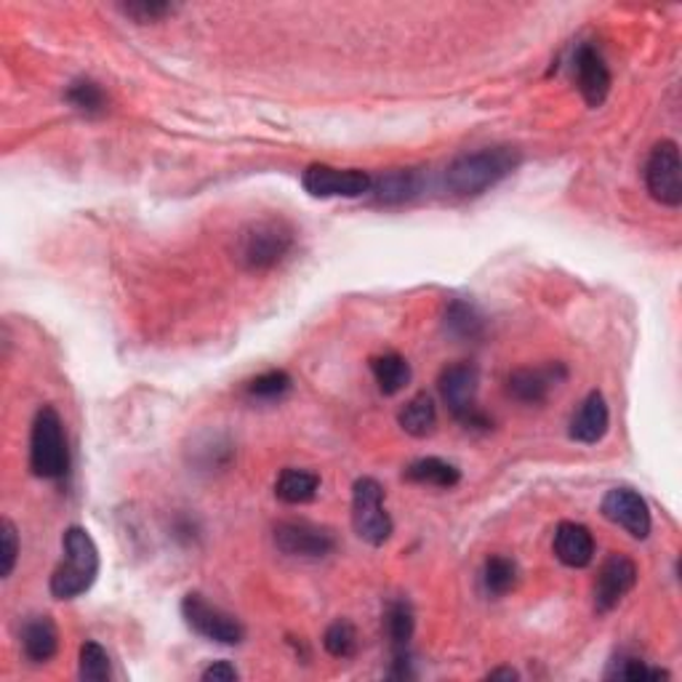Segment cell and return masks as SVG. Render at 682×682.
Instances as JSON below:
<instances>
[{"label":"cell","mask_w":682,"mask_h":682,"mask_svg":"<svg viewBox=\"0 0 682 682\" xmlns=\"http://www.w3.org/2000/svg\"><path fill=\"white\" fill-rule=\"evenodd\" d=\"M181 616H185L187 627L195 635L205 637V640L219 642V646H241L246 640V627L224 608L209 603L200 592L185 594L181 600Z\"/></svg>","instance_id":"cell-7"},{"label":"cell","mask_w":682,"mask_h":682,"mask_svg":"<svg viewBox=\"0 0 682 682\" xmlns=\"http://www.w3.org/2000/svg\"><path fill=\"white\" fill-rule=\"evenodd\" d=\"M568 377L566 366L555 362V366L544 368H517L506 379V392L510 398H515L517 403L525 405H541L549 398V392Z\"/></svg>","instance_id":"cell-14"},{"label":"cell","mask_w":682,"mask_h":682,"mask_svg":"<svg viewBox=\"0 0 682 682\" xmlns=\"http://www.w3.org/2000/svg\"><path fill=\"white\" fill-rule=\"evenodd\" d=\"M646 187L656 203L667 209L682 205V160L678 142L661 139L650 149L646 163Z\"/></svg>","instance_id":"cell-9"},{"label":"cell","mask_w":682,"mask_h":682,"mask_svg":"<svg viewBox=\"0 0 682 682\" xmlns=\"http://www.w3.org/2000/svg\"><path fill=\"white\" fill-rule=\"evenodd\" d=\"M413 631H416V613H413L411 603L405 597L392 600L384 611V635L395 653H400V650H409L411 640H413Z\"/></svg>","instance_id":"cell-24"},{"label":"cell","mask_w":682,"mask_h":682,"mask_svg":"<svg viewBox=\"0 0 682 682\" xmlns=\"http://www.w3.org/2000/svg\"><path fill=\"white\" fill-rule=\"evenodd\" d=\"M640 571L631 557L616 552L600 566L594 579V608L597 613H611L627 594L637 586Z\"/></svg>","instance_id":"cell-12"},{"label":"cell","mask_w":682,"mask_h":682,"mask_svg":"<svg viewBox=\"0 0 682 682\" xmlns=\"http://www.w3.org/2000/svg\"><path fill=\"white\" fill-rule=\"evenodd\" d=\"M30 469L41 480H62L70 472L65 424L52 405H43L35 413L33 429H30Z\"/></svg>","instance_id":"cell-4"},{"label":"cell","mask_w":682,"mask_h":682,"mask_svg":"<svg viewBox=\"0 0 682 682\" xmlns=\"http://www.w3.org/2000/svg\"><path fill=\"white\" fill-rule=\"evenodd\" d=\"M608 427H611L608 403H605L603 392L594 390L584 398L579 411L573 413L568 435H571V440L581 443V446H594V443H600L605 435H608Z\"/></svg>","instance_id":"cell-15"},{"label":"cell","mask_w":682,"mask_h":682,"mask_svg":"<svg viewBox=\"0 0 682 682\" xmlns=\"http://www.w3.org/2000/svg\"><path fill=\"white\" fill-rule=\"evenodd\" d=\"M488 680H521V674L515 672V669H510V667H499V669H491V672L485 674Z\"/></svg>","instance_id":"cell-34"},{"label":"cell","mask_w":682,"mask_h":682,"mask_svg":"<svg viewBox=\"0 0 682 682\" xmlns=\"http://www.w3.org/2000/svg\"><path fill=\"white\" fill-rule=\"evenodd\" d=\"M323 648L334 659H353L358 653V629H355V624L347 622V618L331 624L323 635Z\"/></svg>","instance_id":"cell-26"},{"label":"cell","mask_w":682,"mask_h":682,"mask_svg":"<svg viewBox=\"0 0 682 682\" xmlns=\"http://www.w3.org/2000/svg\"><path fill=\"white\" fill-rule=\"evenodd\" d=\"M22 650L33 664H48L59 650V629L52 616H33L22 627Z\"/></svg>","instance_id":"cell-17"},{"label":"cell","mask_w":682,"mask_h":682,"mask_svg":"<svg viewBox=\"0 0 682 682\" xmlns=\"http://www.w3.org/2000/svg\"><path fill=\"white\" fill-rule=\"evenodd\" d=\"M603 517L618 528H624L631 539L642 541L650 536L653 521H650V506L635 488H611L600 504Z\"/></svg>","instance_id":"cell-11"},{"label":"cell","mask_w":682,"mask_h":682,"mask_svg":"<svg viewBox=\"0 0 682 682\" xmlns=\"http://www.w3.org/2000/svg\"><path fill=\"white\" fill-rule=\"evenodd\" d=\"M517 584V566L515 560L502 555H493L488 557L485 566H483V586L491 597H504L515 590Z\"/></svg>","instance_id":"cell-25"},{"label":"cell","mask_w":682,"mask_h":682,"mask_svg":"<svg viewBox=\"0 0 682 682\" xmlns=\"http://www.w3.org/2000/svg\"><path fill=\"white\" fill-rule=\"evenodd\" d=\"M398 424L405 435L411 437H429L437 427V409L435 400L427 392H418L398 413Z\"/></svg>","instance_id":"cell-22"},{"label":"cell","mask_w":682,"mask_h":682,"mask_svg":"<svg viewBox=\"0 0 682 682\" xmlns=\"http://www.w3.org/2000/svg\"><path fill=\"white\" fill-rule=\"evenodd\" d=\"M317 491H321V478H317L315 472H310V469L288 467L278 474V480H275V496L291 506L315 502Z\"/></svg>","instance_id":"cell-19"},{"label":"cell","mask_w":682,"mask_h":682,"mask_svg":"<svg viewBox=\"0 0 682 682\" xmlns=\"http://www.w3.org/2000/svg\"><path fill=\"white\" fill-rule=\"evenodd\" d=\"M422 192V174L413 168H395L373 179L371 195L381 205H403Z\"/></svg>","instance_id":"cell-18"},{"label":"cell","mask_w":682,"mask_h":682,"mask_svg":"<svg viewBox=\"0 0 682 682\" xmlns=\"http://www.w3.org/2000/svg\"><path fill=\"white\" fill-rule=\"evenodd\" d=\"M443 325H446V334L454 336L459 342H474L483 336L485 321L483 315L478 312V306L461 302V299H454L446 306V315H443Z\"/></svg>","instance_id":"cell-23"},{"label":"cell","mask_w":682,"mask_h":682,"mask_svg":"<svg viewBox=\"0 0 682 682\" xmlns=\"http://www.w3.org/2000/svg\"><path fill=\"white\" fill-rule=\"evenodd\" d=\"M205 682H233L241 678V672L230 664V661H216V664H211L209 669H203V674H200Z\"/></svg>","instance_id":"cell-33"},{"label":"cell","mask_w":682,"mask_h":682,"mask_svg":"<svg viewBox=\"0 0 682 682\" xmlns=\"http://www.w3.org/2000/svg\"><path fill=\"white\" fill-rule=\"evenodd\" d=\"M62 552H65V557H62V562L52 573L48 590H52L54 600H75L91 590L99 575V568H102V560H99L97 541L80 525H72V528L65 530Z\"/></svg>","instance_id":"cell-2"},{"label":"cell","mask_w":682,"mask_h":682,"mask_svg":"<svg viewBox=\"0 0 682 682\" xmlns=\"http://www.w3.org/2000/svg\"><path fill=\"white\" fill-rule=\"evenodd\" d=\"M373 177L360 168H334L325 163H312L302 171V187L310 198H362L371 192Z\"/></svg>","instance_id":"cell-8"},{"label":"cell","mask_w":682,"mask_h":682,"mask_svg":"<svg viewBox=\"0 0 682 682\" xmlns=\"http://www.w3.org/2000/svg\"><path fill=\"white\" fill-rule=\"evenodd\" d=\"M19 560V534L16 525L5 517L3 525H0V575L9 579L14 573Z\"/></svg>","instance_id":"cell-31"},{"label":"cell","mask_w":682,"mask_h":682,"mask_svg":"<svg viewBox=\"0 0 682 682\" xmlns=\"http://www.w3.org/2000/svg\"><path fill=\"white\" fill-rule=\"evenodd\" d=\"M552 549L566 568H586L594 560V536L586 525L566 521L555 528Z\"/></svg>","instance_id":"cell-16"},{"label":"cell","mask_w":682,"mask_h":682,"mask_svg":"<svg viewBox=\"0 0 682 682\" xmlns=\"http://www.w3.org/2000/svg\"><path fill=\"white\" fill-rule=\"evenodd\" d=\"M573 78L575 89H579L581 99L586 102V108L597 110L603 108L605 99H608L613 78L608 65H605L603 54L592 46V43H581L573 54Z\"/></svg>","instance_id":"cell-13"},{"label":"cell","mask_w":682,"mask_h":682,"mask_svg":"<svg viewBox=\"0 0 682 682\" xmlns=\"http://www.w3.org/2000/svg\"><path fill=\"white\" fill-rule=\"evenodd\" d=\"M293 379L286 371H265L246 384V395L254 400H280L291 392Z\"/></svg>","instance_id":"cell-29"},{"label":"cell","mask_w":682,"mask_h":682,"mask_svg":"<svg viewBox=\"0 0 682 682\" xmlns=\"http://www.w3.org/2000/svg\"><path fill=\"white\" fill-rule=\"evenodd\" d=\"M297 246V233L286 219H259L235 237V261L248 272H267L288 259Z\"/></svg>","instance_id":"cell-3"},{"label":"cell","mask_w":682,"mask_h":682,"mask_svg":"<svg viewBox=\"0 0 682 682\" xmlns=\"http://www.w3.org/2000/svg\"><path fill=\"white\" fill-rule=\"evenodd\" d=\"M78 674L80 680L89 682H108L112 674L108 650L99 646L97 640H86L78 653Z\"/></svg>","instance_id":"cell-27"},{"label":"cell","mask_w":682,"mask_h":682,"mask_svg":"<svg viewBox=\"0 0 682 682\" xmlns=\"http://www.w3.org/2000/svg\"><path fill=\"white\" fill-rule=\"evenodd\" d=\"M275 547L288 557L321 560L336 549V536L328 528L306 521H283L272 530Z\"/></svg>","instance_id":"cell-10"},{"label":"cell","mask_w":682,"mask_h":682,"mask_svg":"<svg viewBox=\"0 0 682 682\" xmlns=\"http://www.w3.org/2000/svg\"><path fill=\"white\" fill-rule=\"evenodd\" d=\"M353 528L358 539L371 547H384L390 541L395 525L384 510V485L379 480L360 478L353 485Z\"/></svg>","instance_id":"cell-6"},{"label":"cell","mask_w":682,"mask_h":682,"mask_svg":"<svg viewBox=\"0 0 682 682\" xmlns=\"http://www.w3.org/2000/svg\"><path fill=\"white\" fill-rule=\"evenodd\" d=\"M118 9H121V14H126L128 19H134V22H139V24L160 22L163 16L174 14L171 3H158V0H153V3H147V0H136V3H121Z\"/></svg>","instance_id":"cell-32"},{"label":"cell","mask_w":682,"mask_h":682,"mask_svg":"<svg viewBox=\"0 0 682 682\" xmlns=\"http://www.w3.org/2000/svg\"><path fill=\"white\" fill-rule=\"evenodd\" d=\"M521 163V149L506 147V144L465 153L446 168V187L456 198H478L496 187L499 181L512 177Z\"/></svg>","instance_id":"cell-1"},{"label":"cell","mask_w":682,"mask_h":682,"mask_svg":"<svg viewBox=\"0 0 682 682\" xmlns=\"http://www.w3.org/2000/svg\"><path fill=\"white\" fill-rule=\"evenodd\" d=\"M368 366H371V373L373 379H377L381 395H398V392H403L405 387H409L411 366L403 355L398 353L377 355V358L368 360Z\"/></svg>","instance_id":"cell-21"},{"label":"cell","mask_w":682,"mask_h":682,"mask_svg":"<svg viewBox=\"0 0 682 682\" xmlns=\"http://www.w3.org/2000/svg\"><path fill=\"white\" fill-rule=\"evenodd\" d=\"M608 678L613 680H669V672H664V669L648 667L642 659H627V656H622V659L613 664Z\"/></svg>","instance_id":"cell-30"},{"label":"cell","mask_w":682,"mask_h":682,"mask_svg":"<svg viewBox=\"0 0 682 682\" xmlns=\"http://www.w3.org/2000/svg\"><path fill=\"white\" fill-rule=\"evenodd\" d=\"M65 99L75 110L83 112V115H99V112H104V108H108V97H104L102 86L93 83L89 78L75 80L70 89H67Z\"/></svg>","instance_id":"cell-28"},{"label":"cell","mask_w":682,"mask_h":682,"mask_svg":"<svg viewBox=\"0 0 682 682\" xmlns=\"http://www.w3.org/2000/svg\"><path fill=\"white\" fill-rule=\"evenodd\" d=\"M403 478L416 485L446 488V491H450V488L461 483V469L450 465L446 459H437V456H424V459L411 461V465L405 467Z\"/></svg>","instance_id":"cell-20"},{"label":"cell","mask_w":682,"mask_h":682,"mask_svg":"<svg viewBox=\"0 0 682 682\" xmlns=\"http://www.w3.org/2000/svg\"><path fill=\"white\" fill-rule=\"evenodd\" d=\"M443 403L448 405V411L454 413L456 422L465 424L467 429H483L488 432L493 427L491 418L478 409V390H480V371L472 362H454V366L443 368L440 379Z\"/></svg>","instance_id":"cell-5"}]
</instances>
